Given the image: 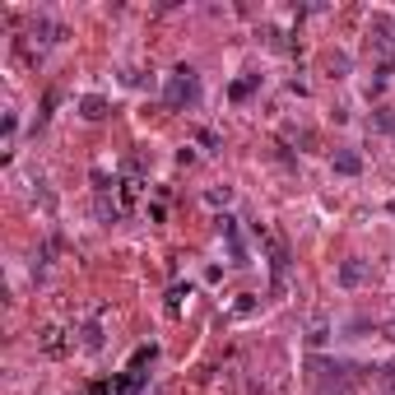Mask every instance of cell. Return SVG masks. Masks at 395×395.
Wrapping results in <instances>:
<instances>
[{
  "label": "cell",
  "instance_id": "1",
  "mask_svg": "<svg viewBox=\"0 0 395 395\" xmlns=\"http://www.w3.org/2000/svg\"><path fill=\"white\" fill-rule=\"evenodd\" d=\"M163 98H168V107H186V102L200 98V79H195L191 66H177L168 75V84H163Z\"/></svg>",
  "mask_w": 395,
  "mask_h": 395
},
{
  "label": "cell",
  "instance_id": "2",
  "mask_svg": "<svg viewBox=\"0 0 395 395\" xmlns=\"http://www.w3.org/2000/svg\"><path fill=\"white\" fill-rule=\"evenodd\" d=\"M265 247H270V274H274V288H284V279H288V251H284L279 237L265 233Z\"/></svg>",
  "mask_w": 395,
  "mask_h": 395
},
{
  "label": "cell",
  "instance_id": "3",
  "mask_svg": "<svg viewBox=\"0 0 395 395\" xmlns=\"http://www.w3.org/2000/svg\"><path fill=\"white\" fill-rule=\"evenodd\" d=\"M112 391H116V395H140V391H145V372H130V367H126V372L116 377Z\"/></svg>",
  "mask_w": 395,
  "mask_h": 395
},
{
  "label": "cell",
  "instance_id": "4",
  "mask_svg": "<svg viewBox=\"0 0 395 395\" xmlns=\"http://www.w3.org/2000/svg\"><path fill=\"white\" fill-rule=\"evenodd\" d=\"M363 279H367V270H363V260H344V265H339V284H344V288H358Z\"/></svg>",
  "mask_w": 395,
  "mask_h": 395
},
{
  "label": "cell",
  "instance_id": "5",
  "mask_svg": "<svg viewBox=\"0 0 395 395\" xmlns=\"http://www.w3.org/2000/svg\"><path fill=\"white\" fill-rule=\"evenodd\" d=\"M33 42H42V47L61 42V28H56V23H47V19H33Z\"/></svg>",
  "mask_w": 395,
  "mask_h": 395
},
{
  "label": "cell",
  "instance_id": "6",
  "mask_svg": "<svg viewBox=\"0 0 395 395\" xmlns=\"http://www.w3.org/2000/svg\"><path fill=\"white\" fill-rule=\"evenodd\" d=\"M79 116H84V121H98V116H107V102L102 98H84L79 102Z\"/></svg>",
  "mask_w": 395,
  "mask_h": 395
},
{
  "label": "cell",
  "instance_id": "7",
  "mask_svg": "<svg viewBox=\"0 0 395 395\" xmlns=\"http://www.w3.org/2000/svg\"><path fill=\"white\" fill-rule=\"evenodd\" d=\"M391 79H395V66H391V61H386V66L377 70V79H372V84H367V93H372V98H377V93H382V89H391Z\"/></svg>",
  "mask_w": 395,
  "mask_h": 395
},
{
  "label": "cell",
  "instance_id": "8",
  "mask_svg": "<svg viewBox=\"0 0 395 395\" xmlns=\"http://www.w3.org/2000/svg\"><path fill=\"white\" fill-rule=\"evenodd\" d=\"M61 335H66V330H56V326L42 330V349L47 353H66V339H61Z\"/></svg>",
  "mask_w": 395,
  "mask_h": 395
},
{
  "label": "cell",
  "instance_id": "9",
  "mask_svg": "<svg viewBox=\"0 0 395 395\" xmlns=\"http://www.w3.org/2000/svg\"><path fill=\"white\" fill-rule=\"evenodd\" d=\"M363 163H358V154H349V149H344V154H335V172H344V177H353V172H358Z\"/></svg>",
  "mask_w": 395,
  "mask_h": 395
},
{
  "label": "cell",
  "instance_id": "10",
  "mask_svg": "<svg viewBox=\"0 0 395 395\" xmlns=\"http://www.w3.org/2000/svg\"><path fill=\"white\" fill-rule=\"evenodd\" d=\"M79 344H84L89 353H98V349H102V330H98V326H84V339H79Z\"/></svg>",
  "mask_w": 395,
  "mask_h": 395
},
{
  "label": "cell",
  "instance_id": "11",
  "mask_svg": "<svg viewBox=\"0 0 395 395\" xmlns=\"http://www.w3.org/2000/svg\"><path fill=\"white\" fill-rule=\"evenodd\" d=\"M181 298H191V284H186V288H181V284H177V288H172V293H168V312H177V307H181Z\"/></svg>",
  "mask_w": 395,
  "mask_h": 395
},
{
  "label": "cell",
  "instance_id": "12",
  "mask_svg": "<svg viewBox=\"0 0 395 395\" xmlns=\"http://www.w3.org/2000/svg\"><path fill=\"white\" fill-rule=\"evenodd\" d=\"M135 195H140V181H126V186H121V209H126V205H135Z\"/></svg>",
  "mask_w": 395,
  "mask_h": 395
},
{
  "label": "cell",
  "instance_id": "13",
  "mask_svg": "<svg viewBox=\"0 0 395 395\" xmlns=\"http://www.w3.org/2000/svg\"><path fill=\"white\" fill-rule=\"evenodd\" d=\"M326 339H330V330H326V326H312V335H307V344H312V349H321Z\"/></svg>",
  "mask_w": 395,
  "mask_h": 395
},
{
  "label": "cell",
  "instance_id": "14",
  "mask_svg": "<svg viewBox=\"0 0 395 395\" xmlns=\"http://www.w3.org/2000/svg\"><path fill=\"white\" fill-rule=\"evenodd\" d=\"M205 200H209V205H214V209H219V205H228V200H233V191H228V186H224V191H209V195H205Z\"/></svg>",
  "mask_w": 395,
  "mask_h": 395
},
{
  "label": "cell",
  "instance_id": "15",
  "mask_svg": "<svg viewBox=\"0 0 395 395\" xmlns=\"http://www.w3.org/2000/svg\"><path fill=\"white\" fill-rule=\"evenodd\" d=\"M391 209H395V200H391Z\"/></svg>",
  "mask_w": 395,
  "mask_h": 395
}]
</instances>
